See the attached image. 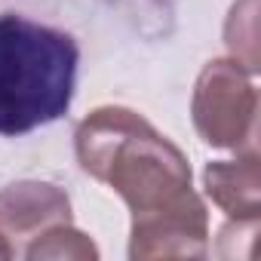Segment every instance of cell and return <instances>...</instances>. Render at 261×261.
I'll list each match as a JSON object with an SVG mask.
<instances>
[{
    "label": "cell",
    "mask_w": 261,
    "mask_h": 261,
    "mask_svg": "<svg viewBox=\"0 0 261 261\" xmlns=\"http://www.w3.org/2000/svg\"><path fill=\"white\" fill-rule=\"evenodd\" d=\"M80 43L22 13L0 16V136L19 139L62 120L77 95Z\"/></svg>",
    "instance_id": "cell-2"
},
{
    "label": "cell",
    "mask_w": 261,
    "mask_h": 261,
    "mask_svg": "<svg viewBox=\"0 0 261 261\" xmlns=\"http://www.w3.org/2000/svg\"><path fill=\"white\" fill-rule=\"evenodd\" d=\"M71 221V197L53 181H13L0 191V237L13 252L19 240H34L53 224Z\"/></svg>",
    "instance_id": "cell-5"
},
{
    "label": "cell",
    "mask_w": 261,
    "mask_h": 261,
    "mask_svg": "<svg viewBox=\"0 0 261 261\" xmlns=\"http://www.w3.org/2000/svg\"><path fill=\"white\" fill-rule=\"evenodd\" d=\"M224 46L237 65L258 74V0H237L224 22Z\"/></svg>",
    "instance_id": "cell-7"
},
{
    "label": "cell",
    "mask_w": 261,
    "mask_h": 261,
    "mask_svg": "<svg viewBox=\"0 0 261 261\" xmlns=\"http://www.w3.org/2000/svg\"><path fill=\"white\" fill-rule=\"evenodd\" d=\"M80 169L123 197L133 221L151 218L188 200L191 163L154 123L123 105H101L74 133Z\"/></svg>",
    "instance_id": "cell-1"
},
{
    "label": "cell",
    "mask_w": 261,
    "mask_h": 261,
    "mask_svg": "<svg viewBox=\"0 0 261 261\" xmlns=\"http://www.w3.org/2000/svg\"><path fill=\"white\" fill-rule=\"evenodd\" d=\"M25 258H31V261H43V258L89 261V258H98V249L83 230H77L71 221H65V224H53L43 233H37L34 240H28Z\"/></svg>",
    "instance_id": "cell-8"
},
{
    "label": "cell",
    "mask_w": 261,
    "mask_h": 261,
    "mask_svg": "<svg viewBox=\"0 0 261 261\" xmlns=\"http://www.w3.org/2000/svg\"><path fill=\"white\" fill-rule=\"evenodd\" d=\"M191 114L197 136L218 151H258V89L252 74L233 59H212L203 65Z\"/></svg>",
    "instance_id": "cell-3"
},
{
    "label": "cell",
    "mask_w": 261,
    "mask_h": 261,
    "mask_svg": "<svg viewBox=\"0 0 261 261\" xmlns=\"http://www.w3.org/2000/svg\"><path fill=\"white\" fill-rule=\"evenodd\" d=\"M13 255H16V252H13V246H10L4 237H0V258H13Z\"/></svg>",
    "instance_id": "cell-9"
},
{
    "label": "cell",
    "mask_w": 261,
    "mask_h": 261,
    "mask_svg": "<svg viewBox=\"0 0 261 261\" xmlns=\"http://www.w3.org/2000/svg\"><path fill=\"white\" fill-rule=\"evenodd\" d=\"M206 197L230 221L261 218V160L258 151L237 154L233 160H215L203 169Z\"/></svg>",
    "instance_id": "cell-6"
},
{
    "label": "cell",
    "mask_w": 261,
    "mask_h": 261,
    "mask_svg": "<svg viewBox=\"0 0 261 261\" xmlns=\"http://www.w3.org/2000/svg\"><path fill=\"white\" fill-rule=\"evenodd\" d=\"M209 252V212L194 191L178 206L129 224V258H203Z\"/></svg>",
    "instance_id": "cell-4"
}]
</instances>
